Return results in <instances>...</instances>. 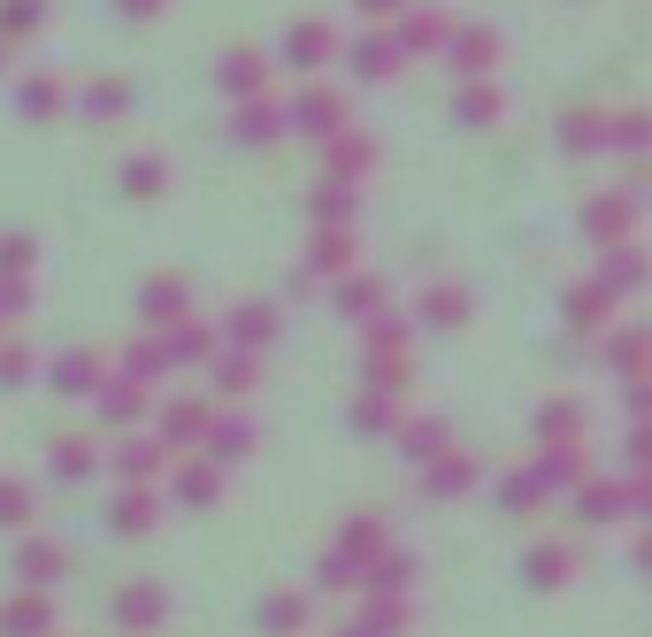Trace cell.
Masks as SVG:
<instances>
[{
	"label": "cell",
	"mask_w": 652,
	"mask_h": 637,
	"mask_svg": "<svg viewBox=\"0 0 652 637\" xmlns=\"http://www.w3.org/2000/svg\"><path fill=\"white\" fill-rule=\"evenodd\" d=\"M584 231H591L599 246H622V238H630V200H591V208H584Z\"/></svg>",
	"instance_id": "6da1fadb"
},
{
	"label": "cell",
	"mask_w": 652,
	"mask_h": 637,
	"mask_svg": "<svg viewBox=\"0 0 652 637\" xmlns=\"http://www.w3.org/2000/svg\"><path fill=\"white\" fill-rule=\"evenodd\" d=\"M522 576H530L537 592H553V584H568V576H576V553H568V545H537V553L522 561Z\"/></svg>",
	"instance_id": "7a4b0ae2"
},
{
	"label": "cell",
	"mask_w": 652,
	"mask_h": 637,
	"mask_svg": "<svg viewBox=\"0 0 652 637\" xmlns=\"http://www.w3.org/2000/svg\"><path fill=\"white\" fill-rule=\"evenodd\" d=\"M638 277H645V262H638V254H607V277H599V293L614 300V293H630Z\"/></svg>",
	"instance_id": "3957f363"
},
{
	"label": "cell",
	"mask_w": 652,
	"mask_h": 637,
	"mask_svg": "<svg viewBox=\"0 0 652 637\" xmlns=\"http://www.w3.org/2000/svg\"><path fill=\"white\" fill-rule=\"evenodd\" d=\"M461 116H469V124H491V116H499V93H491V85H469V93H461Z\"/></svg>",
	"instance_id": "277c9868"
},
{
	"label": "cell",
	"mask_w": 652,
	"mask_h": 637,
	"mask_svg": "<svg viewBox=\"0 0 652 637\" xmlns=\"http://www.w3.org/2000/svg\"><path fill=\"white\" fill-rule=\"evenodd\" d=\"M614 346H622V353H614L622 369H652V338L645 330H638V338H614Z\"/></svg>",
	"instance_id": "5b68a950"
},
{
	"label": "cell",
	"mask_w": 652,
	"mask_h": 637,
	"mask_svg": "<svg viewBox=\"0 0 652 637\" xmlns=\"http://www.w3.org/2000/svg\"><path fill=\"white\" fill-rule=\"evenodd\" d=\"M537 431H545V438H576V407H568V400H560V407H545V423H537Z\"/></svg>",
	"instance_id": "8992f818"
},
{
	"label": "cell",
	"mask_w": 652,
	"mask_h": 637,
	"mask_svg": "<svg viewBox=\"0 0 652 637\" xmlns=\"http://www.w3.org/2000/svg\"><path fill=\"white\" fill-rule=\"evenodd\" d=\"M614 507H622L614 484H591V491H584V514H614Z\"/></svg>",
	"instance_id": "52a82bcc"
},
{
	"label": "cell",
	"mask_w": 652,
	"mask_h": 637,
	"mask_svg": "<svg viewBox=\"0 0 652 637\" xmlns=\"http://www.w3.org/2000/svg\"><path fill=\"white\" fill-rule=\"evenodd\" d=\"M423 316H438V322H461V316H469V300H461V293H438V300H430Z\"/></svg>",
	"instance_id": "ba28073f"
},
{
	"label": "cell",
	"mask_w": 652,
	"mask_h": 637,
	"mask_svg": "<svg viewBox=\"0 0 652 637\" xmlns=\"http://www.w3.org/2000/svg\"><path fill=\"white\" fill-rule=\"evenodd\" d=\"M491 54H499V39H484V31H477V39H469V46H461V62H469V70H484Z\"/></svg>",
	"instance_id": "9c48e42d"
},
{
	"label": "cell",
	"mask_w": 652,
	"mask_h": 637,
	"mask_svg": "<svg viewBox=\"0 0 652 637\" xmlns=\"http://www.w3.org/2000/svg\"><path fill=\"white\" fill-rule=\"evenodd\" d=\"M638 569H652V538H645V545H638Z\"/></svg>",
	"instance_id": "30bf717a"
},
{
	"label": "cell",
	"mask_w": 652,
	"mask_h": 637,
	"mask_svg": "<svg viewBox=\"0 0 652 637\" xmlns=\"http://www.w3.org/2000/svg\"><path fill=\"white\" fill-rule=\"evenodd\" d=\"M645 507H652V484H645Z\"/></svg>",
	"instance_id": "8fae6325"
}]
</instances>
